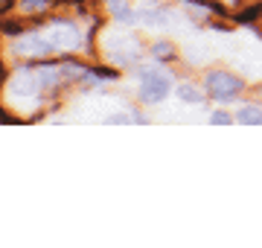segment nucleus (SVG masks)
<instances>
[{"mask_svg": "<svg viewBox=\"0 0 262 248\" xmlns=\"http://www.w3.org/2000/svg\"><path fill=\"white\" fill-rule=\"evenodd\" d=\"M140 18L146 20V24H155V27H166L169 24V15L160 12V9H146V12H140Z\"/></svg>", "mask_w": 262, "mask_h": 248, "instance_id": "20e7f679", "label": "nucleus"}, {"mask_svg": "<svg viewBox=\"0 0 262 248\" xmlns=\"http://www.w3.org/2000/svg\"><path fill=\"white\" fill-rule=\"evenodd\" d=\"M207 91H210V96H215V99H233V96L242 91V82H239L233 73L213 70V73L207 76Z\"/></svg>", "mask_w": 262, "mask_h": 248, "instance_id": "f03ea898", "label": "nucleus"}, {"mask_svg": "<svg viewBox=\"0 0 262 248\" xmlns=\"http://www.w3.org/2000/svg\"><path fill=\"white\" fill-rule=\"evenodd\" d=\"M111 12H114V18H120L122 24H131L134 20V12H131L128 3H122V0H114L111 3Z\"/></svg>", "mask_w": 262, "mask_h": 248, "instance_id": "7ed1b4c3", "label": "nucleus"}, {"mask_svg": "<svg viewBox=\"0 0 262 248\" xmlns=\"http://www.w3.org/2000/svg\"><path fill=\"white\" fill-rule=\"evenodd\" d=\"M169 94V76L158 67H143L140 70V99L143 102H160Z\"/></svg>", "mask_w": 262, "mask_h": 248, "instance_id": "f257e3e1", "label": "nucleus"}, {"mask_svg": "<svg viewBox=\"0 0 262 248\" xmlns=\"http://www.w3.org/2000/svg\"><path fill=\"white\" fill-rule=\"evenodd\" d=\"M108 123H114V126H125V123H134V117H125V114H111V117H108Z\"/></svg>", "mask_w": 262, "mask_h": 248, "instance_id": "0eeeda50", "label": "nucleus"}, {"mask_svg": "<svg viewBox=\"0 0 262 248\" xmlns=\"http://www.w3.org/2000/svg\"><path fill=\"white\" fill-rule=\"evenodd\" d=\"M239 120H242V123H262V108H253V105H248V108H242Z\"/></svg>", "mask_w": 262, "mask_h": 248, "instance_id": "423d86ee", "label": "nucleus"}, {"mask_svg": "<svg viewBox=\"0 0 262 248\" xmlns=\"http://www.w3.org/2000/svg\"><path fill=\"white\" fill-rule=\"evenodd\" d=\"M210 123H222V126H225V123H233V117H230V114H222V111H215V114L210 117Z\"/></svg>", "mask_w": 262, "mask_h": 248, "instance_id": "6e6552de", "label": "nucleus"}, {"mask_svg": "<svg viewBox=\"0 0 262 248\" xmlns=\"http://www.w3.org/2000/svg\"><path fill=\"white\" fill-rule=\"evenodd\" d=\"M178 96L184 99V102H192V105L201 102V91H198V88H192V85H181L178 88Z\"/></svg>", "mask_w": 262, "mask_h": 248, "instance_id": "39448f33", "label": "nucleus"}, {"mask_svg": "<svg viewBox=\"0 0 262 248\" xmlns=\"http://www.w3.org/2000/svg\"><path fill=\"white\" fill-rule=\"evenodd\" d=\"M155 56H172V47L160 41V44H155Z\"/></svg>", "mask_w": 262, "mask_h": 248, "instance_id": "1a4fd4ad", "label": "nucleus"}]
</instances>
